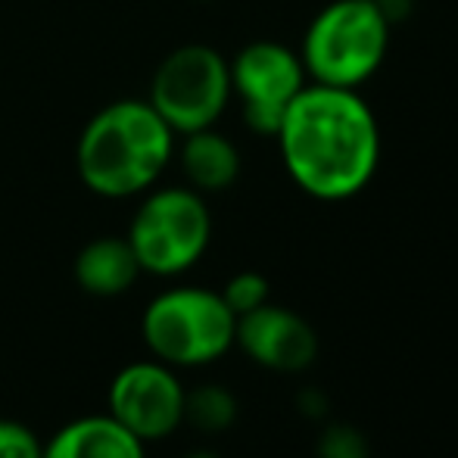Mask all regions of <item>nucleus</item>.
I'll return each instance as SVG.
<instances>
[{"label":"nucleus","instance_id":"7ed1b4c3","mask_svg":"<svg viewBox=\"0 0 458 458\" xmlns=\"http://www.w3.org/2000/svg\"><path fill=\"white\" fill-rule=\"evenodd\" d=\"M390 22L380 0H331L302 35L300 60L306 75L318 85L359 91L384 66Z\"/></svg>","mask_w":458,"mask_h":458},{"label":"nucleus","instance_id":"9b49d317","mask_svg":"<svg viewBox=\"0 0 458 458\" xmlns=\"http://www.w3.org/2000/svg\"><path fill=\"white\" fill-rule=\"evenodd\" d=\"M182 138L184 144L178 157H182L187 187H193L197 193H218L241 178V153L222 131H216V125L182 134Z\"/></svg>","mask_w":458,"mask_h":458},{"label":"nucleus","instance_id":"20e7f679","mask_svg":"<svg viewBox=\"0 0 458 458\" xmlns=\"http://www.w3.org/2000/svg\"><path fill=\"white\" fill-rule=\"evenodd\" d=\"M237 315L222 293L206 287H175L159 293L140 318V337L157 362L193 368L222 359L234 346Z\"/></svg>","mask_w":458,"mask_h":458},{"label":"nucleus","instance_id":"f3484780","mask_svg":"<svg viewBox=\"0 0 458 458\" xmlns=\"http://www.w3.org/2000/svg\"><path fill=\"white\" fill-rule=\"evenodd\" d=\"M187 458H218L216 453H206V449H199V453H191Z\"/></svg>","mask_w":458,"mask_h":458},{"label":"nucleus","instance_id":"9d476101","mask_svg":"<svg viewBox=\"0 0 458 458\" xmlns=\"http://www.w3.org/2000/svg\"><path fill=\"white\" fill-rule=\"evenodd\" d=\"M144 446L113 415H85L44 443V458H147Z\"/></svg>","mask_w":458,"mask_h":458},{"label":"nucleus","instance_id":"4468645a","mask_svg":"<svg viewBox=\"0 0 458 458\" xmlns=\"http://www.w3.org/2000/svg\"><path fill=\"white\" fill-rule=\"evenodd\" d=\"M222 300L228 302L231 312L241 318V315L253 312V309H259L268 302V281L259 272H237L228 284H225Z\"/></svg>","mask_w":458,"mask_h":458},{"label":"nucleus","instance_id":"1a4fd4ad","mask_svg":"<svg viewBox=\"0 0 458 458\" xmlns=\"http://www.w3.org/2000/svg\"><path fill=\"white\" fill-rule=\"evenodd\" d=\"M234 344L268 371H306L318 356V334L302 315L284 306H266L241 315L234 327Z\"/></svg>","mask_w":458,"mask_h":458},{"label":"nucleus","instance_id":"f257e3e1","mask_svg":"<svg viewBox=\"0 0 458 458\" xmlns=\"http://www.w3.org/2000/svg\"><path fill=\"white\" fill-rule=\"evenodd\" d=\"M287 175L315 199H350L380 163V128L352 88L306 85L275 131Z\"/></svg>","mask_w":458,"mask_h":458},{"label":"nucleus","instance_id":"ddd939ff","mask_svg":"<svg viewBox=\"0 0 458 458\" xmlns=\"http://www.w3.org/2000/svg\"><path fill=\"white\" fill-rule=\"evenodd\" d=\"M237 415V403L225 386L206 384L184 396V421L199 430H225Z\"/></svg>","mask_w":458,"mask_h":458},{"label":"nucleus","instance_id":"2eb2a0df","mask_svg":"<svg viewBox=\"0 0 458 458\" xmlns=\"http://www.w3.org/2000/svg\"><path fill=\"white\" fill-rule=\"evenodd\" d=\"M0 458H44V443L31 428L0 418Z\"/></svg>","mask_w":458,"mask_h":458},{"label":"nucleus","instance_id":"0eeeda50","mask_svg":"<svg viewBox=\"0 0 458 458\" xmlns=\"http://www.w3.org/2000/svg\"><path fill=\"white\" fill-rule=\"evenodd\" d=\"M231 97L243 106V122L256 134L275 138L293 97L309 85L300 54L277 41H253L228 63Z\"/></svg>","mask_w":458,"mask_h":458},{"label":"nucleus","instance_id":"dca6fc26","mask_svg":"<svg viewBox=\"0 0 458 458\" xmlns=\"http://www.w3.org/2000/svg\"><path fill=\"white\" fill-rule=\"evenodd\" d=\"M321 458H368L362 437L352 428H331L321 440Z\"/></svg>","mask_w":458,"mask_h":458},{"label":"nucleus","instance_id":"423d86ee","mask_svg":"<svg viewBox=\"0 0 458 458\" xmlns=\"http://www.w3.org/2000/svg\"><path fill=\"white\" fill-rule=\"evenodd\" d=\"M231 100L228 60L209 44H182L157 66L150 103L175 138L212 128Z\"/></svg>","mask_w":458,"mask_h":458},{"label":"nucleus","instance_id":"f03ea898","mask_svg":"<svg viewBox=\"0 0 458 458\" xmlns=\"http://www.w3.org/2000/svg\"><path fill=\"white\" fill-rule=\"evenodd\" d=\"M175 153V131L147 100H115L81 128L75 169L97 197L147 193Z\"/></svg>","mask_w":458,"mask_h":458},{"label":"nucleus","instance_id":"39448f33","mask_svg":"<svg viewBox=\"0 0 458 458\" xmlns=\"http://www.w3.org/2000/svg\"><path fill=\"white\" fill-rule=\"evenodd\" d=\"M125 237L140 272L159 277L182 275L197 266L209 247V206L193 187H159L140 199Z\"/></svg>","mask_w":458,"mask_h":458},{"label":"nucleus","instance_id":"f8f14e48","mask_svg":"<svg viewBox=\"0 0 458 458\" xmlns=\"http://www.w3.org/2000/svg\"><path fill=\"white\" fill-rule=\"evenodd\" d=\"M140 262L128 237H97L75 256V281L91 296H119L138 281Z\"/></svg>","mask_w":458,"mask_h":458},{"label":"nucleus","instance_id":"6e6552de","mask_svg":"<svg viewBox=\"0 0 458 458\" xmlns=\"http://www.w3.org/2000/svg\"><path fill=\"white\" fill-rule=\"evenodd\" d=\"M187 390L165 362L125 365L109 384V415L140 443H157L184 424Z\"/></svg>","mask_w":458,"mask_h":458}]
</instances>
